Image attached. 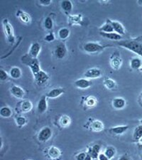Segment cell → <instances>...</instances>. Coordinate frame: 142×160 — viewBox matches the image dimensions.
Returning <instances> with one entry per match:
<instances>
[{"mask_svg": "<svg viewBox=\"0 0 142 160\" xmlns=\"http://www.w3.org/2000/svg\"><path fill=\"white\" fill-rule=\"evenodd\" d=\"M117 44L133 53L137 54L142 58V37L131 39L117 41Z\"/></svg>", "mask_w": 142, "mask_h": 160, "instance_id": "cell-1", "label": "cell"}, {"mask_svg": "<svg viewBox=\"0 0 142 160\" xmlns=\"http://www.w3.org/2000/svg\"><path fill=\"white\" fill-rule=\"evenodd\" d=\"M22 61L23 63L29 67L33 75L37 73L38 72H39L41 70L40 63L38 59L32 58L28 54L22 56Z\"/></svg>", "mask_w": 142, "mask_h": 160, "instance_id": "cell-2", "label": "cell"}, {"mask_svg": "<svg viewBox=\"0 0 142 160\" xmlns=\"http://www.w3.org/2000/svg\"><path fill=\"white\" fill-rule=\"evenodd\" d=\"M106 47L96 42H87L83 45V50L88 53H96L101 52Z\"/></svg>", "mask_w": 142, "mask_h": 160, "instance_id": "cell-3", "label": "cell"}, {"mask_svg": "<svg viewBox=\"0 0 142 160\" xmlns=\"http://www.w3.org/2000/svg\"><path fill=\"white\" fill-rule=\"evenodd\" d=\"M122 59L121 58L120 54L117 51H115L110 56V66L114 70H119L122 65Z\"/></svg>", "mask_w": 142, "mask_h": 160, "instance_id": "cell-4", "label": "cell"}, {"mask_svg": "<svg viewBox=\"0 0 142 160\" xmlns=\"http://www.w3.org/2000/svg\"><path fill=\"white\" fill-rule=\"evenodd\" d=\"M53 132L51 129L48 127H45L41 129L39 132L38 134V140L41 142H46L50 140L52 137Z\"/></svg>", "mask_w": 142, "mask_h": 160, "instance_id": "cell-5", "label": "cell"}, {"mask_svg": "<svg viewBox=\"0 0 142 160\" xmlns=\"http://www.w3.org/2000/svg\"><path fill=\"white\" fill-rule=\"evenodd\" d=\"M3 27L4 29V32L6 34L7 39H8L9 43H13L14 42V31L12 25L10 24L9 21L7 19H4L3 21Z\"/></svg>", "mask_w": 142, "mask_h": 160, "instance_id": "cell-6", "label": "cell"}, {"mask_svg": "<svg viewBox=\"0 0 142 160\" xmlns=\"http://www.w3.org/2000/svg\"><path fill=\"white\" fill-rule=\"evenodd\" d=\"M68 53L66 46L63 43H59L56 46L54 50V55L58 59H63L66 56Z\"/></svg>", "mask_w": 142, "mask_h": 160, "instance_id": "cell-7", "label": "cell"}, {"mask_svg": "<svg viewBox=\"0 0 142 160\" xmlns=\"http://www.w3.org/2000/svg\"><path fill=\"white\" fill-rule=\"evenodd\" d=\"M34 77V80L38 86H43L46 82H47L49 80V76L45 71L41 70L37 73L33 75Z\"/></svg>", "mask_w": 142, "mask_h": 160, "instance_id": "cell-8", "label": "cell"}, {"mask_svg": "<svg viewBox=\"0 0 142 160\" xmlns=\"http://www.w3.org/2000/svg\"><path fill=\"white\" fill-rule=\"evenodd\" d=\"M102 71L100 68H90L85 72L84 76L87 79H95L98 78L101 76Z\"/></svg>", "mask_w": 142, "mask_h": 160, "instance_id": "cell-9", "label": "cell"}, {"mask_svg": "<svg viewBox=\"0 0 142 160\" xmlns=\"http://www.w3.org/2000/svg\"><path fill=\"white\" fill-rule=\"evenodd\" d=\"M48 109L47 97L46 95H43L41 98L37 105V112L38 114H43L46 112Z\"/></svg>", "mask_w": 142, "mask_h": 160, "instance_id": "cell-10", "label": "cell"}, {"mask_svg": "<svg viewBox=\"0 0 142 160\" xmlns=\"http://www.w3.org/2000/svg\"><path fill=\"white\" fill-rule=\"evenodd\" d=\"M41 50V46L38 42L33 43L30 46L28 55L33 58H37Z\"/></svg>", "mask_w": 142, "mask_h": 160, "instance_id": "cell-11", "label": "cell"}, {"mask_svg": "<svg viewBox=\"0 0 142 160\" xmlns=\"http://www.w3.org/2000/svg\"><path fill=\"white\" fill-rule=\"evenodd\" d=\"M12 95L17 99H23L25 95V92L22 88L18 86H13L10 88Z\"/></svg>", "mask_w": 142, "mask_h": 160, "instance_id": "cell-12", "label": "cell"}, {"mask_svg": "<svg viewBox=\"0 0 142 160\" xmlns=\"http://www.w3.org/2000/svg\"><path fill=\"white\" fill-rule=\"evenodd\" d=\"M65 92V89L61 88H57L51 90L46 95L47 98H57L60 97L61 95H63Z\"/></svg>", "mask_w": 142, "mask_h": 160, "instance_id": "cell-13", "label": "cell"}, {"mask_svg": "<svg viewBox=\"0 0 142 160\" xmlns=\"http://www.w3.org/2000/svg\"><path fill=\"white\" fill-rule=\"evenodd\" d=\"M92 82L89 79L80 78L75 82V86L80 89H87L91 86Z\"/></svg>", "mask_w": 142, "mask_h": 160, "instance_id": "cell-14", "label": "cell"}, {"mask_svg": "<svg viewBox=\"0 0 142 160\" xmlns=\"http://www.w3.org/2000/svg\"><path fill=\"white\" fill-rule=\"evenodd\" d=\"M129 129H130V127L128 125H119L117 126V127H113L110 128L109 131L110 133H112L114 135H119L125 133Z\"/></svg>", "mask_w": 142, "mask_h": 160, "instance_id": "cell-15", "label": "cell"}, {"mask_svg": "<svg viewBox=\"0 0 142 160\" xmlns=\"http://www.w3.org/2000/svg\"><path fill=\"white\" fill-rule=\"evenodd\" d=\"M112 106L116 110H122L126 106V100L123 98H115L112 100Z\"/></svg>", "mask_w": 142, "mask_h": 160, "instance_id": "cell-16", "label": "cell"}, {"mask_svg": "<svg viewBox=\"0 0 142 160\" xmlns=\"http://www.w3.org/2000/svg\"><path fill=\"white\" fill-rule=\"evenodd\" d=\"M19 110L22 112H28L30 110H32L33 108V104L32 102L28 100H23L21 102H19Z\"/></svg>", "mask_w": 142, "mask_h": 160, "instance_id": "cell-17", "label": "cell"}, {"mask_svg": "<svg viewBox=\"0 0 142 160\" xmlns=\"http://www.w3.org/2000/svg\"><path fill=\"white\" fill-rule=\"evenodd\" d=\"M110 22L112 25L114 32L122 37V35L125 33V29L123 27V25L120 22H116V21H110Z\"/></svg>", "mask_w": 142, "mask_h": 160, "instance_id": "cell-18", "label": "cell"}, {"mask_svg": "<svg viewBox=\"0 0 142 160\" xmlns=\"http://www.w3.org/2000/svg\"><path fill=\"white\" fill-rule=\"evenodd\" d=\"M100 148H101V147H100L99 144H95V145L92 146V148H89L88 153L87 154L92 157V159H97L100 154Z\"/></svg>", "mask_w": 142, "mask_h": 160, "instance_id": "cell-19", "label": "cell"}, {"mask_svg": "<svg viewBox=\"0 0 142 160\" xmlns=\"http://www.w3.org/2000/svg\"><path fill=\"white\" fill-rule=\"evenodd\" d=\"M100 34L101 35L102 37L107 38V39H110V40H113V41H120L122 40V36H120V34H118V33H115V32H112V33L100 32Z\"/></svg>", "mask_w": 142, "mask_h": 160, "instance_id": "cell-20", "label": "cell"}, {"mask_svg": "<svg viewBox=\"0 0 142 160\" xmlns=\"http://www.w3.org/2000/svg\"><path fill=\"white\" fill-rule=\"evenodd\" d=\"M90 128H91L92 131L95 132H100L104 130V124L102 123V121L95 120L92 122Z\"/></svg>", "mask_w": 142, "mask_h": 160, "instance_id": "cell-21", "label": "cell"}, {"mask_svg": "<svg viewBox=\"0 0 142 160\" xmlns=\"http://www.w3.org/2000/svg\"><path fill=\"white\" fill-rule=\"evenodd\" d=\"M48 154L50 158L53 159H56L61 157V152L58 148H56V147H51L48 150Z\"/></svg>", "mask_w": 142, "mask_h": 160, "instance_id": "cell-22", "label": "cell"}, {"mask_svg": "<svg viewBox=\"0 0 142 160\" xmlns=\"http://www.w3.org/2000/svg\"><path fill=\"white\" fill-rule=\"evenodd\" d=\"M9 74L11 78H12L13 79L17 80V79H19L21 77H22V70H21V68H19V67L14 66V67H12V68L10 69Z\"/></svg>", "mask_w": 142, "mask_h": 160, "instance_id": "cell-23", "label": "cell"}, {"mask_svg": "<svg viewBox=\"0 0 142 160\" xmlns=\"http://www.w3.org/2000/svg\"><path fill=\"white\" fill-rule=\"evenodd\" d=\"M17 16L19 18V19L24 24H29L31 22V17L27 13L22 11V10H18L17 13Z\"/></svg>", "mask_w": 142, "mask_h": 160, "instance_id": "cell-24", "label": "cell"}, {"mask_svg": "<svg viewBox=\"0 0 142 160\" xmlns=\"http://www.w3.org/2000/svg\"><path fill=\"white\" fill-rule=\"evenodd\" d=\"M61 9L65 12L66 14H69L73 10V3L69 0H64L61 2Z\"/></svg>", "mask_w": 142, "mask_h": 160, "instance_id": "cell-25", "label": "cell"}, {"mask_svg": "<svg viewBox=\"0 0 142 160\" xmlns=\"http://www.w3.org/2000/svg\"><path fill=\"white\" fill-rule=\"evenodd\" d=\"M105 86L109 90H114L117 88V85L113 79L109 78V77H106L104 78V81H103Z\"/></svg>", "mask_w": 142, "mask_h": 160, "instance_id": "cell-26", "label": "cell"}, {"mask_svg": "<svg viewBox=\"0 0 142 160\" xmlns=\"http://www.w3.org/2000/svg\"><path fill=\"white\" fill-rule=\"evenodd\" d=\"M142 66V61L141 58H139L138 57H134L131 59L130 61V67L131 68L134 69V70H138L140 69Z\"/></svg>", "mask_w": 142, "mask_h": 160, "instance_id": "cell-27", "label": "cell"}, {"mask_svg": "<svg viewBox=\"0 0 142 160\" xmlns=\"http://www.w3.org/2000/svg\"><path fill=\"white\" fill-rule=\"evenodd\" d=\"M99 29H100V32H104V33L115 32H114L112 25L110 22V20L109 19L107 21V23H105V24H103Z\"/></svg>", "mask_w": 142, "mask_h": 160, "instance_id": "cell-28", "label": "cell"}, {"mask_svg": "<svg viewBox=\"0 0 142 160\" xmlns=\"http://www.w3.org/2000/svg\"><path fill=\"white\" fill-rule=\"evenodd\" d=\"M71 120L68 115H62L59 119V124L62 128H67L71 125Z\"/></svg>", "mask_w": 142, "mask_h": 160, "instance_id": "cell-29", "label": "cell"}, {"mask_svg": "<svg viewBox=\"0 0 142 160\" xmlns=\"http://www.w3.org/2000/svg\"><path fill=\"white\" fill-rule=\"evenodd\" d=\"M142 138V125H139L134 129L133 134V140L135 142H139Z\"/></svg>", "mask_w": 142, "mask_h": 160, "instance_id": "cell-30", "label": "cell"}, {"mask_svg": "<svg viewBox=\"0 0 142 160\" xmlns=\"http://www.w3.org/2000/svg\"><path fill=\"white\" fill-rule=\"evenodd\" d=\"M0 115L2 118H9L12 115V110H11V108L7 106L2 107L0 109Z\"/></svg>", "mask_w": 142, "mask_h": 160, "instance_id": "cell-31", "label": "cell"}, {"mask_svg": "<svg viewBox=\"0 0 142 160\" xmlns=\"http://www.w3.org/2000/svg\"><path fill=\"white\" fill-rule=\"evenodd\" d=\"M71 32L68 28H62L58 31V37L61 40H66L69 37Z\"/></svg>", "mask_w": 142, "mask_h": 160, "instance_id": "cell-32", "label": "cell"}, {"mask_svg": "<svg viewBox=\"0 0 142 160\" xmlns=\"http://www.w3.org/2000/svg\"><path fill=\"white\" fill-rule=\"evenodd\" d=\"M43 27L48 31H51L53 28V19L50 17H47L43 21Z\"/></svg>", "mask_w": 142, "mask_h": 160, "instance_id": "cell-33", "label": "cell"}, {"mask_svg": "<svg viewBox=\"0 0 142 160\" xmlns=\"http://www.w3.org/2000/svg\"><path fill=\"white\" fill-rule=\"evenodd\" d=\"M82 20V17H81V15L78 16H69V23L70 24H81Z\"/></svg>", "mask_w": 142, "mask_h": 160, "instance_id": "cell-34", "label": "cell"}, {"mask_svg": "<svg viewBox=\"0 0 142 160\" xmlns=\"http://www.w3.org/2000/svg\"><path fill=\"white\" fill-rule=\"evenodd\" d=\"M104 154L108 159H111L114 158V157L115 156L116 150L115 149V148H112V147H108V148L105 149Z\"/></svg>", "mask_w": 142, "mask_h": 160, "instance_id": "cell-35", "label": "cell"}, {"mask_svg": "<svg viewBox=\"0 0 142 160\" xmlns=\"http://www.w3.org/2000/svg\"><path fill=\"white\" fill-rule=\"evenodd\" d=\"M97 104V99L95 97L93 96H89L85 100V105L88 108H93Z\"/></svg>", "mask_w": 142, "mask_h": 160, "instance_id": "cell-36", "label": "cell"}, {"mask_svg": "<svg viewBox=\"0 0 142 160\" xmlns=\"http://www.w3.org/2000/svg\"><path fill=\"white\" fill-rule=\"evenodd\" d=\"M27 118H26L25 117H24V116H18V117L16 118V123L17 126L19 128H22L24 127V126L27 124Z\"/></svg>", "mask_w": 142, "mask_h": 160, "instance_id": "cell-37", "label": "cell"}, {"mask_svg": "<svg viewBox=\"0 0 142 160\" xmlns=\"http://www.w3.org/2000/svg\"><path fill=\"white\" fill-rule=\"evenodd\" d=\"M9 78V74H8L4 69H0V80L1 81H7Z\"/></svg>", "mask_w": 142, "mask_h": 160, "instance_id": "cell-38", "label": "cell"}, {"mask_svg": "<svg viewBox=\"0 0 142 160\" xmlns=\"http://www.w3.org/2000/svg\"><path fill=\"white\" fill-rule=\"evenodd\" d=\"M44 40L46 42H52V41L55 40V36H54L52 32L49 33L44 37Z\"/></svg>", "mask_w": 142, "mask_h": 160, "instance_id": "cell-39", "label": "cell"}, {"mask_svg": "<svg viewBox=\"0 0 142 160\" xmlns=\"http://www.w3.org/2000/svg\"><path fill=\"white\" fill-rule=\"evenodd\" d=\"M87 155V154L85 153V152H81L78 154H77L76 157V160H85L86 157Z\"/></svg>", "mask_w": 142, "mask_h": 160, "instance_id": "cell-40", "label": "cell"}, {"mask_svg": "<svg viewBox=\"0 0 142 160\" xmlns=\"http://www.w3.org/2000/svg\"><path fill=\"white\" fill-rule=\"evenodd\" d=\"M39 3L42 6L48 7L51 4V0H40Z\"/></svg>", "mask_w": 142, "mask_h": 160, "instance_id": "cell-41", "label": "cell"}, {"mask_svg": "<svg viewBox=\"0 0 142 160\" xmlns=\"http://www.w3.org/2000/svg\"><path fill=\"white\" fill-rule=\"evenodd\" d=\"M97 160H110V159H108L104 153H100L99 154V157H98Z\"/></svg>", "mask_w": 142, "mask_h": 160, "instance_id": "cell-42", "label": "cell"}, {"mask_svg": "<svg viewBox=\"0 0 142 160\" xmlns=\"http://www.w3.org/2000/svg\"><path fill=\"white\" fill-rule=\"evenodd\" d=\"M118 160H131V159L130 158V156L127 155V154H124V155L121 157Z\"/></svg>", "mask_w": 142, "mask_h": 160, "instance_id": "cell-43", "label": "cell"}, {"mask_svg": "<svg viewBox=\"0 0 142 160\" xmlns=\"http://www.w3.org/2000/svg\"><path fill=\"white\" fill-rule=\"evenodd\" d=\"M85 160H92V157H90L88 154H87V157H86V158H85Z\"/></svg>", "mask_w": 142, "mask_h": 160, "instance_id": "cell-44", "label": "cell"}, {"mask_svg": "<svg viewBox=\"0 0 142 160\" xmlns=\"http://www.w3.org/2000/svg\"><path fill=\"white\" fill-rule=\"evenodd\" d=\"M137 3L139 5H140V6H142V0H139L137 2Z\"/></svg>", "mask_w": 142, "mask_h": 160, "instance_id": "cell-45", "label": "cell"}, {"mask_svg": "<svg viewBox=\"0 0 142 160\" xmlns=\"http://www.w3.org/2000/svg\"><path fill=\"white\" fill-rule=\"evenodd\" d=\"M139 142H140V143H141V144H142V138H141V140H139Z\"/></svg>", "mask_w": 142, "mask_h": 160, "instance_id": "cell-46", "label": "cell"}, {"mask_svg": "<svg viewBox=\"0 0 142 160\" xmlns=\"http://www.w3.org/2000/svg\"><path fill=\"white\" fill-rule=\"evenodd\" d=\"M139 70H140V71H142V68H140V69H139Z\"/></svg>", "mask_w": 142, "mask_h": 160, "instance_id": "cell-47", "label": "cell"}, {"mask_svg": "<svg viewBox=\"0 0 142 160\" xmlns=\"http://www.w3.org/2000/svg\"><path fill=\"white\" fill-rule=\"evenodd\" d=\"M141 104H142V98H141Z\"/></svg>", "mask_w": 142, "mask_h": 160, "instance_id": "cell-48", "label": "cell"}, {"mask_svg": "<svg viewBox=\"0 0 142 160\" xmlns=\"http://www.w3.org/2000/svg\"><path fill=\"white\" fill-rule=\"evenodd\" d=\"M92 160H97V159H92Z\"/></svg>", "mask_w": 142, "mask_h": 160, "instance_id": "cell-49", "label": "cell"}]
</instances>
